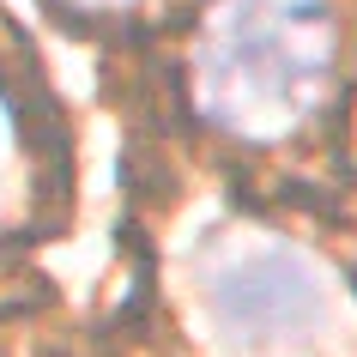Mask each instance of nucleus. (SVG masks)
<instances>
[{
  "label": "nucleus",
  "mask_w": 357,
  "mask_h": 357,
  "mask_svg": "<svg viewBox=\"0 0 357 357\" xmlns=\"http://www.w3.org/2000/svg\"><path fill=\"white\" fill-rule=\"evenodd\" d=\"M321 273L291 243H243L206 273V309L218 333L243 351H284L315 333Z\"/></svg>",
  "instance_id": "obj_2"
},
{
  "label": "nucleus",
  "mask_w": 357,
  "mask_h": 357,
  "mask_svg": "<svg viewBox=\"0 0 357 357\" xmlns=\"http://www.w3.org/2000/svg\"><path fill=\"white\" fill-rule=\"evenodd\" d=\"M345 91L339 0H218L188 49V103L236 146H291Z\"/></svg>",
  "instance_id": "obj_1"
},
{
  "label": "nucleus",
  "mask_w": 357,
  "mask_h": 357,
  "mask_svg": "<svg viewBox=\"0 0 357 357\" xmlns=\"http://www.w3.org/2000/svg\"><path fill=\"white\" fill-rule=\"evenodd\" d=\"M61 6H73V13H91V19H109V13H133L139 0H61Z\"/></svg>",
  "instance_id": "obj_3"
}]
</instances>
